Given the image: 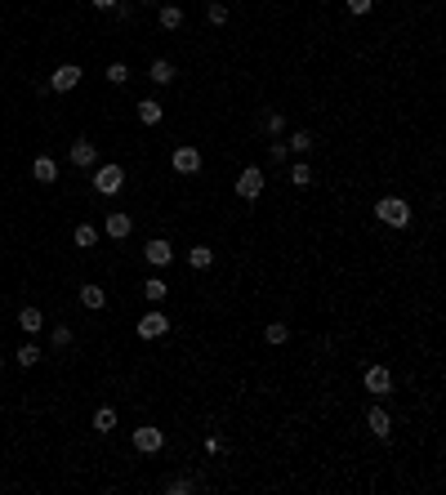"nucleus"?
<instances>
[{
    "label": "nucleus",
    "instance_id": "35",
    "mask_svg": "<svg viewBox=\"0 0 446 495\" xmlns=\"http://www.w3.org/2000/svg\"><path fill=\"white\" fill-rule=\"evenodd\" d=\"M134 9H139V5H129V0H121V5L112 9V14H117V23H129V18H134Z\"/></svg>",
    "mask_w": 446,
    "mask_h": 495
},
{
    "label": "nucleus",
    "instance_id": "30",
    "mask_svg": "<svg viewBox=\"0 0 446 495\" xmlns=\"http://www.w3.org/2000/svg\"><path fill=\"white\" fill-rule=\"evenodd\" d=\"M165 491H170V495H192L196 482H192V477H170V482H165Z\"/></svg>",
    "mask_w": 446,
    "mask_h": 495
},
{
    "label": "nucleus",
    "instance_id": "38",
    "mask_svg": "<svg viewBox=\"0 0 446 495\" xmlns=\"http://www.w3.org/2000/svg\"><path fill=\"white\" fill-rule=\"evenodd\" d=\"M0 371H5V357H0Z\"/></svg>",
    "mask_w": 446,
    "mask_h": 495
},
{
    "label": "nucleus",
    "instance_id": "3",
    "mask_svg": "<svg viewBox=\"0 0 446 495\" xmlns=\"http://www.w3.org/2000/svg\"><path fill=\"white\" fill-rule=\"evenodd\" d=\"M170 170L179 174V179H196L206 170V156H201V147L196 143H179L174 152H170Z\"/></svg>",
    "mask_w": 446,
    "mask_h": 495
},
{
    "label": "nucleus",
    "instance_id": "33",
    "mask_svg": "<svg viewBox=\"0 0 446 495\" xmlns=\"http://www.w3.org/2000/svg\"><path fill=\"white\" fill-rule=\"evenodd\" d=\"M201 451H206V459H219L223 455V437L219 433H206V447Z\"/></svg>",
    "mask_w": 446,
    "mask_h": 495
},
{
    "label": "nucleus",
    "instance_id": "15",
    "mask_svg": "<svg viewBox=\"0 0 446 495\" xmlns=\"http://www.w3.org/2000/svg\"><path fill=\"white\" fill-rule=\"evenodd\" d=\"M156 27L161 31H179L184 27V5H161L156 9Z\"/></svg>",
    "mask_w": 446,
    "mask_h": 495
},
{
    "label": "nucleus",
    "instance_id": "27",
    "mask_svg": "<svg viewBox=\"0 0 446 495\" xmlns=\"http://www.w3.org/2000/svg\"><path fill=\"white\" fill-rule=\"evenodd\" d=\"M263 129H268V139H282L286 134V112H268V117H263Z\"/></svg>",
    "mask_w": 446,
    "mask_h": 495
},
{
    "label": "nucleus",
    "instance_id": "2",
    "mask_svg": "<svg viewBox=\"0 0 446 495\" xmlns=\"http://www.w3.org/2000/svg\"><path fill=\"white\" fill-rule=\"evenodd\" d=\"M410 214H415V210H410L406 196H379V201H375V219L384 228H398V233L410 228Z\"/></svg>",
    "mask_w": 446,
    "mask_h": 495
},
{
    "label": "nucleus",
    "instance_id": "25",
    "mask_svg": "<svg viewBox=\"0 0 446 495\" xmlns=\"http://www.w3.org/2000/svg\"><path fill=\"white\" fill-rule=\"evenodd\" d=\"M94 428L98 433H112V428H117V406H98L94 410Z\"/></svg>",
    "mask_w": 446,
    "mask_h": 495
},
{
    "label": "nucleus",
    "instance_id": "11",
    "mask_svg": "<svg viewBox=\"0 0 446 495\" xmlns=\"http://www.w3.org/2000/svg\"><path fill=\"white\" fill-rule=\"evenodd\" d=\"M103 233H107L112 241H125L129 233H134V214H129V210H112L107 219H103Z\"/></svg>",
    "mask_w": 446,
    "mask_h": 495
},
{
    "label": "nucleus",
    "instance_id": "13",
    "mask_svg": "<svg viewBox=\"0 0 446 495\" xmlns=\"http://www.w3.org/2000/svg\"><path fill=\"white\" fill-rule=\"evenodd\" d=\"M134 117H139V125H161L165 121V107L156 103V98H139V103H134Z\"/></svg>",
    "mask_w": 446,
    "mask_h": 495
},
{
    "label": "nucleus",
    "instance_id": "26",
    "mask_svg": "<svg viewBox=\"0 0 446 495\" xmlns=\"http://www.w3.org/2000/svg\"><path fill=\"white\" fill-rule=\"evenodd\" d=\"M41 357H45V353L36 348V344H23V348H18V353H14V361H18V366H23V371H31V366H36V361H41Z\"/></svg>",
    "mask_w": 446,
    "mask_h": 495
},
{
    "label": "nucleus",
    "instance_id": "19",
    "mask_svg": "<svg viewBox=\"0 0 446 495\" xmlns=\"http://www.w3.org/2000/svg\"><path fill=\"white\" fill-rule=\"evenodd\" d=\"M179 72H174V63L170 58H152V68H147V80H152V85H170Z\"/></svg>",
    "mask_w": 446,
    "mask_h": 495
},
{
    "label": "nucleus",
    "instance_id": "10",
    "mask_svg": "<svg viewBox=\"0 0 446 495\" xmlns=\"http://www.w3.org/2000/svg\"><path fill=\"white\" fill-rule=\"evenodd\" d=\"M80 76H85V72H80L76 63H63V68L49 72L45 85H49V90H58V94H68V90H76V85H80Z\"/></svg>",
    "mask_w": 446,
    "mask_h": 495
},
{
    "label": "nucleus",
    "instance_id": "6",
    "mask_svg": "<svg viewBox=\"0 0 446 495\" xmlns=\"http://www.w3.org/2000/svg\"><path fill=\"white\" fill-rule=\"evenodd\" d=\"M121 188H125V170L117 161H107V165H98V170H94V192L98 196H117Z\"/></svg>",
    "mask_w": 446,
    "mask_h": 495
},
{
    "label": "nucleus",
    "instance_id": "8",
    "mask_svg": "<svg viewBox=\"0 0 446 495\" xmlns=\"http://www.w3.org/2000/svg\"><path fill=\"white\" fill-rule=\"evenodd\" d=\"M134 451H139V455H161V451H165V428L139 424V428H134Z\"/></svg>",
    "mask_w": 446,
    "mask_h": 495
},
{
    "label": "nucleus",
    "instance_id": "36",
    "mask_svg": "<svg viewBox=\"0 0 446 495\" xmlns=\"http://www.w3.org/2000/svg\"><path fill=\"white\" fill-rule=\"evenodd\" d=\"M121 0H94V9H117Z\"/></svg>",
    "mask_w": 446,
    "mask_h": 495
},
{
    "label": "nucleus",
    "instance_id": "34",
    "mask_svg": "<svg viewBox=\"0 0 446 495\" xmlns=\"http://www.w3.org/2000/svg\"><path fill=\"white\" fill-rule=\"evenodd\" d=\"M286 156H290V147H286L282 139H272V143H268V161H272V165H282Z\"/></svg>",
    "mask_w": 446,
    "mask_h": 495
},
{
    "label": "nucleus",
    "instance_id": "32",
    "mask_svg": "<svg viewBox=\"0 0 446 495\" xmlns=\"http://www.w3.org/2000/svg\"><path fill=\"white\" fill-rule=\"evenodd\" d=\"M344 9H349L353 18H366V14L375 9V0H344Z\"/></svg>",
    "mask_w": 446,
    "mask_h": 495
},
{
    "label": "nucleus",
    "instance_id": "12",
    "mask_svg": "<svg viewBox=\"0 0 446 495\" xmlns=\"http://www.w3.org/2000/svg\"><path fill=\"white\" fill-rule=\"evenodd\" d=\"M68 156H72V165H76V170H90V165L98 161V143H94V139H76Z\"/></svg>",
    "mask_w": 446,
    "mask_h": 495
},
{
    "label": "nucleus",
    "instance_id": "4",
    "mask_svg": "<svg viewBox=\"0 0 446 495\" xmlns=\"http://www.w3.org/2000/svg\"><path fill=\"white\" fill-rule=\"evenodd\" d=\"M263 188H268V174H263V165H241V174L233 179V192L241 196V201H259Z\"/></svg>",
    "mask_w": 446,
    "mask_h": 495
},
{
    "label": "nucleus",
    "instance_id": "7",
    "mask_svg": "<svg viewBox=\"0 0 446 495\" xmlns=\"http://www.w3.org/2000/svg\"><path fill=\"white\" fill-rule=\"evenodd\" d=\"M174 255H179V250H174L170 237H152V241L143 245V263H147V268H170Z\"/></svg>",
    "mask_w": 446,
    "mask_h": 495
},
{
    "label": "nucleus",
    "instance_id": "20",
    "mask_svg": "<svg viewBox=\"0 0 446 495\" xmlns=\"http://www.w3.org/2000/svg\"><path fill=\"white\" fill-rule=\"evenodd\" d=\"M286 147L294 156H312V147H317V139H312V129H294V134L286 139Z\"/></svg>",
    "mask_w": 446,
    "mask_h": 495
},
{
    "label": "nucleus",
    "instance_id": "23",
    "mask_svg": "<svg viewBox=\"0 0 446 495\" xmlns=\"http://www.w3.org/2000/svg\"><path fill=\"white\" fill-rule=\"evenodd\" d=\"M72 241L80 245V250H94V245H98V228H94V223H76Z\"/></svg>",
    "mask_w": 446,
    "mask_h": 495
},
{
    "label": "nucleus",
    "instance_id": "18",
    "mask_svg": "<svg viewBox=\"0 0 446 495\" xmlns=\"http://www.w3.org/2000/svg\"><path fill=\"white\" fill-rule=\"evenodd\" d=\"M263 344H272V348L290 344V321H263Z\"/></svg>",
    "mask_w": 446,
    "mask_h": 495
},
{
    "label": "nucleus",
    "instance_id": "22",
    "mask_svg": "<svg viewBox=\"0 0 446 495\" xmlns=\"http://www.w3.org/2000/svg\"><path fill=\"white\" fill-rule=\"evenodd\" d=\"M18 326H23V335H41V330H45V312L27 304V308L18 312Z\"/></svg>",
    "mask_w": 446,
    "mask_h": 495
},
{
    "label": "nucleus",
    "instance_id": "37",
    "mask_svg": "<svg viewBox=\"0 0 446 495\" xmlns=\"http://www.w3.org/2000/svg\"><path fill=\"white\" fill-rule=\"evenodd\" d=\"M134 5H156V0H134Z\"/></svg>",
    "mask_w": 446,
    "mask_h": 495
},
{
    "label": "nucleus",
    "instance_id": "24",
    "mask_svg": "<svg viewBox=\"0 0 446 495\" xmlns=\"http://www.w3.org/2000/svg\"><path fill=\"white\" fill-rule=\"evenodd\" d=\"M290 183H294V188H312V165H308L304 156L290 165Z\"/></svg>",
    "mask_w": 446,
    "mask_h": 495
},
{
    "label": "nucleus",
    "instance_id": "17",
    "mask_svg": "<svg viewBox=\"0 0 446 495\" xmlns=\"http://www.w3.org/2000/svg\"><path fill=\"white\" fill-rule=\"evenodd\" d=\"M143 299L147 304H165L170 299V282H165V277H147L143 282Z\"/></svg>",
    "mask_w": 446,
    "mask_h": 495
},
{
    "label": "nucleus",
    "instance_id": "28",
    "mask_svg": "<svg viewBox=\"0 0 446 495\" xmlns=\"http://www.w3.org/2000/svg\"><path fill=\"white\" fill-rule=\"evenodd\" d=\"M206 18H210V27H223L228 23V5H223V0H210V5H206Z\"/></svg>",
    "mask_w": 446,
    "mask_h": 495
},
{
    "label": "nucleus",
    "instance_id": "31",
    "mask_svg": "<svg viewBox=\"0 0 446 495\" xmlns=\"http://www.w3.org/2000/svg\"><path fill=\"white\" fill-rule=\"evenodd\" d=\"M49 344H54V348H68L72 344V326H54L49 330Z\"/></svg>",
    "mask_w": 446,
    "mask_h": 495
},
{
    "label": "nucleus",
    "instance_id": "1",
    "mask_svg": "<svg viewBox=\"0 0 446 495\" xmlns=\"http://www.w3.org/2000/svg\"><path fill=\"white\" fill-rule=\"evenodd\" d=\"M361 388L371 393V402H388L393 388H398V379H393V371L384 366V361H371V366L361 371Z\"/></svg>",
    "mask_w": 446,
    "mask_h": 495
},
{
    "label": "nucleus",
    "instance_id": "14",
    "mask_svg": "<svg viewBox=\"0 0 446 495\" xmlns=\"http://www.w3.org/2000/svg\"><path fill=\"white\" fill-rule=\"evenodd\" d=\"M31 179L49 188V183L58 179V161H54V156H36V161H31Z\"/></svg>",
    "mask_w": 446,
    "mask_h": 495
},
{
    "label": "nucleus",
    "instance_id": "29",
    "mask_svg": "<svg viewBox=\"0 0 446 495\" xmlns=\"http://www.w3.org/2000/svg\"><path fill=\"white\" fill-rule=\"evenodd\" d=\"M103 76L112 80V85H125V80H129V63H121V58H117V63H107V72H103Z\"/></svg>",
    "mask_w": 446,
    "mask_h": 495
},
{
    "label": "nucleus",
    "instance_id": "21",
    "mask_svg": "<svg viewBox=\"0 0 446 495\" xmlns=\"http://www.w3.org/2000/svg\"><path fill=\"white\" fill-rule=\"evenodd\" d=\"M80 304H85L90 312H103V308H107V290H103V286H94V282H90V286H80Z\"/></svg>",
    "mask_w": 446,
    "mask_h": 495
},
{
    "label": "nucleus",
    "instance_id": "16",
    "mask_svg": "<svg viewBox=\"0 0 446 495\" xmlns=\"http://www.w3.org/2000/svg\"><path fill=\"white\" fill-rule=\"evenodd\" d=\"M188 268H192V272H206V268H214V250H210L206 241H196L192 250H188Z\"/></svg>",
    "mask_w": 446,
    "mask_h": 495
},
{
    "label": "nucleus",
    "instance_id": "5",
    "mask_svg": "<svg viewBox=\"0 0 446 495\" xmlns=\"http://www.w3.org/2000/svg\"><path fill=\"white\" fill-rule=\"evenodd\" d=\"M134 335H139V339H165V335H170V312L147 308L143 317L134 321Z\"/></svg>",
    "mask_w": 446,
    "mask_h": 495
},
{
    "label": "nucleus",
    "instance_id": "9",
    "mask_svg": "<svg viewBox=\"0 0 446 495\" xmlns=\"http://www.w3.org/2000/svg\"><path fill=\"white\" fill-rule=\"evenodd\" d=\"M366 428H371V437H379V442L393 437V415H388L384 402H371L366 406Z\"/></svg>",
    "mask_w": 446,
    "mask_h": 495
}]
</instances>
